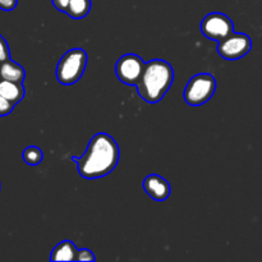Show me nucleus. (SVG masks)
Here are the masks:
<instances>
[{"label": "nucleus", "instance_id": "f257e3e1", "mask_svg": "<svg viewBox=\"0 0 262 262\" xmlns=\"http://www.w3.org/2000/svg\"><path fill=\"white\" fill-rule=\"evenodd\" d=\"M77 171L84 179H97L112 173L119 161V146L107 133H97L90 140L82 156H73Z\"/></svg>", "mask_w": 262, "mask_h": 262}, {"label": "nucleus", "instance_id": "f03ea898", "mask_svg": "<svg viewBox=\"0 0 262 262\" xmlns=\"http://www.w3.org/2000/svg\"><path fill=\"white\" fill-rule=\"evenodd\" d=\"M173 81V67L165 60L154 59L145 63V68L136 87L141 99L148 104H156L165 96Z\"/></svg>", "mask_w": 262, "mask_h": 262}, {"label": "nucleus", "instance_id": "7ed1b4c3", "mask_svg": "<svg viewBox=\"0 0 262 262\" xmlns=\"http://www.w3.org/2000/svg\"><path fill=\"white\" fill-rule=\"evenodd\" d=\"M87 66V53L83 49H71L67 51L56 66L55 76L59 83L71 86L78 82Z\"/></svg>", "mask_w": 262, "mask_h": 262}, {"label": "nucleus", "instance_id": "20e7f679", "mask_svg": "<svg viewBox=\"0 0 262 262\" xmlns=\"http://www.w3.org/2000/svg\"><path fill=\"white\" fill-rule=\"evenodd\" d=\"M216 91V81L210 73H200L192 77L184 89V100L191 106L204 105L214 96Z\"/></svg>", "mask_w": 262, "mask_h": 262}, {"label": "nucleus", "instance_id": "39448f33", "mask_svg": "<svg viewBox=\"0 0 262 262\" xmlns=\"http://www.w3.org/2000/svg\"><path fill=\"white\" fill-rule=\"evenodd\" d=\"M251 49L252 40L246 33L232 32L217 43V53L227 60H238L247 55Z\"/></svg>", "mask_w": 262, "mask_h": 262}, {"label": "nucleus", "instance_id": "423d86ee", "mask_svg": "<svg viewBox=\"0 0 262 262\" xmlns=\"http://www.w3.org/2000/svg\"><path fill=\"white\" fill-rule=\"evenodd\" d=\"M200 30L205 37L219 42L220 40L234 32V23L227 14L210 13L202 19Z\"/></svg>", "mask_w": 262, "mask_h": 262}, {"label": "nucleus", "instance_id": "0eeeda50", "mask_svg": "<svg viewBox=\"0 0 262 262\" xmlns=\"http://www.w3.org/2000/svg\"><path fill=\"white\" fill-rule=\"evenodd\" d=\"M145 68V61L136 54H125L115 66V73L118 79L128 86H136Z\"/></svg>", "mask_w": 262, "mask_h": 262}, {"label": "nucleus", "instance_id": "6e6552de", "mask_svg": "<svg viewBox=\"0 0 262 262\" xmlns=\"http://www.w3.org/2000/svg\"><path fill=\"white\" fill-rule=\"evenodd\" d=\"M143 189L152 200L163 202L170 196V184L159 174H150L143 181Z\"/></svg>", "mask_w": 262, "mask_h": 262}, {"label": "nucleus", "instance_id": "1a4fd4ad", "mask_svg": "<svg viewBox=\"0 0 262 262\" xmlns=\"http://www.w3.org/2000/svg\"><path fill=\"white\" fill-rule=\"evenodd\" d=\"M0 96L7 99L13 105H17L25 97V87H23V83L0 78Z\"/></svg>", "mask_w": 262, "mask_h": 262}, {"label": "nucleus", "instance_id": "9d476101", "mask_svg": "<svg viewBox=\"0 0 262 262\" xmlns=\"http://www.w3.org/2000/svg\"><path fill=\"white\" fill-rule=\"evenodd\" d=\"M0 78L23 83L26 78V72L20 64L15 63L12 59H8L0 63Z\"/></svg>", "mask_w": 262, "mask_h": 262}, {"label": "nucleus", "instance_id": "9b49d317", "mask_svg": "<svg viewBox=\"0 0 262 262\" xmlns=\"http://www.w3.org/2000/svg\"><path fill=\"white\" fill-rule=\"evenodd\" d=\"M77 247L72 241H63L55 246L50 255L51 261H76Z\"/></svg>", "mask_w": 262, "mask_h": 262}, {"label": "nucleus", "instance_id": "f8f14e48", "mask_svg": "<svg viewBox=\"0 0 262 262\" xmlns=\"http://www.w3.org/2000/svg\"><path fill=\"white\" fill-rule=\"evenodd\" d=\"M91 10V0H68L66 14L73 19H82Z\"/></svg>", "mask_w": 262, "mask_h": 262}, {"label": "nucleus", "instance_id": "ddd939ff", "mask_svg": "<svg viewBox=\"0 0 262 262\" xmlns=\"http://www.w3.org/2000/svg\"><path fill=\"white\" fill-rule=\"evenodd\" d=\"M22 158L26 164H28L31 166H36L38 164H41V161L43 159V154L41 151V148L37 147V146H28L23 151Z\"/></svg>", "mask_w": 262, "mask_h": 262}, {"label": "nucleus", "instance_id": "4468645a", "mask_svg": "<svg viewBox=\"0 0 262 262\" xmlns=\"http://www.w3.org/2000/svg\"><path fill=\"white\" fill-rule=\"evenodd\" d=\"M8 59H10L9 45L5 41V38L0 35V63L4 60H8Z\"/></svg>", "mask_w": 262, "mask_h": 262}, {"label": "nucleus", "instance_id": "2eb2a0df", "mask_svg": "<svg viewBox=\"0 0 262 262\" xmlns=\"http://www.w3.org/2000/svg\"><path fill=\"white\" fill-rule=\"evenodd\" d=\"M15 105H13L12 102L8 101L7 99H4L3 96H0V117H5V115L10 114L13 112V107Z\"/></svg>", "mask_w": 262, "mask_h": 262}, {"label": "nucleus", "instance_id": "dca6fc26", "mask_svg": "<svg viewBox=\"0 0 262 262\" xmlns=\"http://www.w3.org/2000/svg\"><path fill=\"white\" fill-rule=\"evenodd\" d=\"M96 260L94 252L90 250H86V248H82V250L77 251V260L76 261H91L94 262Z\"/></svg>", "mask_w": 262, "mask_h": 262}, {"label": "nucleus", "instance_id": "f3484780", "mask_svg": "<svg viewBox=\"0 0 262 262\" xmlns=\"http://www.w3.org/2000/svg\"><path fill=\"white\" fill-rule=\"evenodd\" d=\"M18 0H0V9L5 12H10L17 7Z\"/></svg>", "mask_w": 262, "mask_h": 262}, {"label": "nucleus", "instance_id": "a211bd4d", "mask_svg": "<svg viewBox=\"0 0 262 262\" xmlns=\"http://www.w3.org/2000/svg\"><path fill=\"white\" fill-rule=\"evenodd\" d=\"M53 5L59 12L66 13L67 7H68V0H53Z\"/></svg>", "mask_w": 262, "mask_h": 262}]
</instances>
